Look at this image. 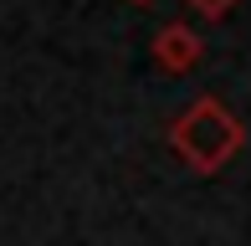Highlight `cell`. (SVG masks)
I'll return each instance as SVG.
<instances>
[{
    "label": "cell",
    "instance_id": "6da1fadb",
    "mask_svg": "<svg viewBox=\"0 0 251 246\" xmlns=\"http://www.w3.org/2000/svg\"><path fill=\"white\" fill-rule=\"evenodd\" d=\"M246 128L221 98H195L175 123H169V149L190 164L195 174H215L241 154Z\"/></svg>",
    "mask_w": 251,
    "mask_h": 246
},
{
    "label": "cell",
    "instance_id": "7a4b0ae2",
    "mask_svg": "<svg viewBox=\"0 0 251 246\" xmlns=\"http://www.w3.org/2000/svg\"><path fill=\"white\" fill-rule=\"evenodd\" d=\"M154 67L159 72H169V77H185V72H195L200 57H205V41H200V31L195 26H185V21H169V26H159L154 31Z\"/></svg>",
    "mask_w": 251,
    "mask_h": 246
},
{
    "label": "cell",
    "instance_id": "3957f363",
    "mask_svg": "<svg viewBox=\"0 0 251 246\" xmlns=\"http://www.w3.org/2000/svg\"><path fill=\"white\" fill-rule=\"evenodd\" d=\"M185 5H195L200 16H210V21H221V16H231V10H236V0H185Z\"/></svg>",
    "mask_w": 251,
    "mask_h": 246
},
{
    "label": "cell",
    "instance_id": "277c9868",
    "mask_svg": "<svg viewBox=\"0 0 251 246\" xmlns=\"http://www.w3.org/2000/svg\"><path fill=\"white\" fill-rule=\"evenodd\" d=\"M133 5H149V0H133Z\"/></svg>",
    "mask_w": 251,
    "mask_h": 246
}]
</instances>
